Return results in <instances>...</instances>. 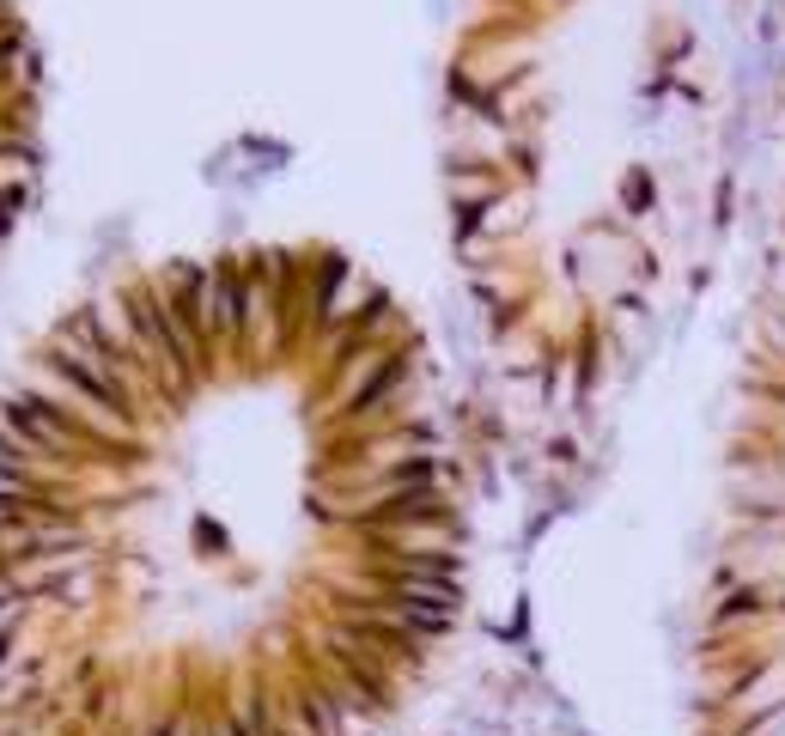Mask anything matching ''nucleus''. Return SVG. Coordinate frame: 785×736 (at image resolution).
Listing matches in <instances>:
<instances>
[{
  "label": "nucleus",
  "mask_w": 785,
  "mask_h": 736,
  "mask_svg": "<svg viewBox=\"0 0 785 736\" xmlns=\"http://www.w3.org/2000/svg\"><path fill=\"white\" fill-rule=\"evenodd\" d=\"M0 140H7V135H0Z\"/></svg>",
  "instance_id": "obj_1"
}]
</instances>
